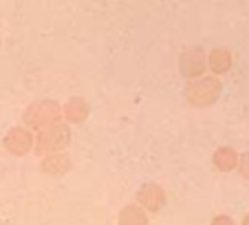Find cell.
<instances>
[{
	"instance_id": "cell-1",
	"label": "cell",
	"mask_w": 249,
	"mask_h": 225,
	"mask_svg": "<svg viewBox=\"0 0 249 225\" xmlns=\"http://www.w3.org/2000/svg\"><path fill=\"white\" fill-rule=\"evenodd\" d=\"M139 201L143 203L148 210L155 212V210H159V207L163 206V192H161L157 186H146V188H141Z\"/></svg>"
},
{
	"instance_id": "cell-2",
	"label": "cell",
	"mask_w": 249,
	"mask_h": 225,
	"mask_svg": "<svg viewBox=\"0 0 249 225\" xmlns=\"http://www.w3.org/2000/svg\"><path fill=\"white\" fill-rule=\"evenodd\" d=\"M119 225H146V214L137 207H126L119 214Z\"/></svg>"
},
{
	"instance_id": "cell-3",
	"label": "cell",
	"mask_w": 249,
	"mask_h": 225,
	"mask_svg": "<svg viewBox=\"0 0 249 225\" xmlns=\"http://www.w3.org/2000/svg\"><path fill=\"white\" fill-rule=\"evenodd\" d=\"M212 225H236L230 216H216V219L212 221Z\"/></svg>"
},
{
	"instance_id": "cell-4",
	"label": "cell",
	"mask_w": 249,
	"mask_h": 225,
	"mask_svg": "<svg viewBox=\"0 0 249 225\" xmlns=\"http://www.w3.org/2000/svg\"><path fill=\"white\" fill-rule=\"evenodd\" d=\"M243 225H249V214H247V219H245V223Z\"/></svg>"
}]
</instances>
